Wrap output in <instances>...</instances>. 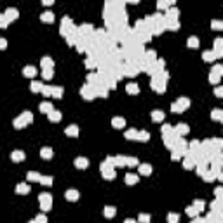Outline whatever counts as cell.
<instances>
[{
	"mask_svg": "<svg viewBox=\"0 0 223 223\" xmlns=\"http://www.w3.org/2000/svg\"><path fill=\"white\" fill-rule=\"evenodd\" d=\"M211 117L213 118H223V112L221 110H215L213 113H211Z\"/></svg>",
	"mask_w": 223,
	"mask_h": 223,
	"instance_id": "cell-35",
	"label": "cell"
},
{
	"mask_svg": "<svg viewBox=\"0 0 223 223\" xmlns=\"http://www.w3.org/2000/svg\"><path fill=\"white\" fill-rule=\"evenodd\" d=\"M178 220H180V216L176 215V213H169V215H167V221L169 223H176Z\"/></svg>",
	"mask_w": 223,
	"mask_h": 223,
	"instance_id": "cell-27",
	"label": "cell"
},
{
	"mask_svg": "<svg viewBox=\"0 0 223 223\" xmlns=\"http://www.w3.org/2000/svg\"><path fill=\"white\" fill-rule=\"evenodd\" d=\"M11 157H12V160L19 162V160H23V159H25V153L21 152V150H16V152H12V155H11Z\"/></svg>",
	"mask_w": 223,
	"mask_h": 223,
	"instance_id": "cell-20",
	"label": "cell"
},
{
	"mask_svg": "<svg viewBox=\"0 0 223 223\" xmlns=\"http://www.w3.org/2000/svg\"><path fill=\"white\" fill-rule=\"evenodd\" d=\"M125 91H127L129 94H138V92H139V85L136 82H129L127 85H125Z\"/></svg>",
	"mask_w": 223,
	"mask_h": 223,
	"instance_id": "cell-4",
	"label": "cell"
},
{
	"mask_svg": "<svg viewBox=\"0 0 223 223\" xmlns=\"http://www.w3.org/2000/svg\"><path fill=\"white\" fill-rule=\"evenodd\" d=\"M38 201H40L42 209H44V211H47V209L51 208V202H52V199H51V194H40Z\"/></svg>",
	"mask_w": 223,
	"mask_h": 223,
	"instance_id": "cell-2",
	"label": "cell"
},
{
	"mask_svg": "<svg viewBox=\"0 0 223 223\" xmlns=\"http://www.w3.org/2000/svg\"><path fill=\"white\" fill-rule=\"evenodd\" d=\"M176 132H178V134H187V132H188L187 124H180L178 127H176Z\"/></svg>",
	"mask_w": 223,
	"mask_h": 223,
	"instance_id": "cell-25",
	"label": "cell"
},
{
	"mask_svg": "<svg viewBox=\"0 0 223 223\" xmlns=\"http://www.w3.org/2000/svg\"><path fill=\"white\" fill-rule=\"evenodd\" d=\"M40 155L44 157V159H51L52 157V148H49V146H44L40 150Z\"/></svg>",
	"mask_w": 223,
	"mask_h": 223,
	"instance_id": "cell-11",
	"label": "cell"
},
{
	"mask_svg": "<svg viewBox=\"0 0 223 223\" xmlns=\"http://www.w3.org/2000/svg\"><path fill=\"white\" fill-rule=\"evenodd\" d=\"M30 87H32V91H33V92H38V91H44V84L35 80V82H32V85H30Z\"/></svg>",
	"mask_w": 223,
	"mask_h": 223,
	"instance_id": "cell-21",
	"label": "cell"
},
{
	"mask_svg": "<svg viewBox=\"0 0 223 223\" xmlns=\"http://www.w3.org/2000/svg\"><path fill=\"white\" fill-rule=\"evenodd\" d=\"M124 181L127 183V185H134L136 181H138V174H132V173H127L124 176Z\"/></svg>",
	"mask_w": 223,
	"mask_h": 223,
	"instance_id": "cell-8",
	"label": "cell"
},
{
	"mask_svg": "<svg viewBox=\"0 0 223 223\" xmlns=\"http://www.w3.org/2000/svg\"><path fill=\"white\" fill-rule=\"evenodd\" d=\"M66 199H68V201H77V199H78V192L73 190V188H72V190H66Z\"/></svg>",
	"mask_w": 223,
	"mask_h": 223,
	"instance_id": "cell-13",
	"label": "cell"
},
{
	"mask_svg": "<svg viewBox=\"0 0 223 223\" xmlns=\"http://www.w3.org/2000/svg\"><path fill=\"white\" fill-rule=\"evenodd\" d=\"M215 54H216V58H221L223 56V38H216L215 40Z\"/></svg>",
	"mask_w": 223,
	"mask_h": 223,
	"instance_id": "cell-3",
	"label": "cell"
},
{
	"mask_svg": "<svg viewBox=\"0 0 223 223\" xmlns=\"http://www.w3.org/2000/svg\"><path fill=\"white\" fill-rule=\"evenodd\" d=\"M213 73H216V75H223V65H215L213 66Z\"/></svg>",
	"mask_w": 223,
	"mask_h": 223,
	"instance_id": "cell-28",
	"label": "cell"
},
{
	"mask_svg": "<svg viewBox=\"0 0 223 223\" xmlns=\"http://www.w3.org/2000/svg\"><path fill=\"white\" fill-rule=\"evenodd\" d=\"M40 183H44V185H51V183H52V178H51V176H42Z\"/></svg>",
	"mask_w": 223,
	"mask_h": 223,
	"instance_id": "cell-34",
	"label": "cell"
},
{
	"mask_svg": "<svg viewBox=\"0 0 223 223\" xmlns=\"http://www.w3.org/2000/svg\"><path fill=\"white\" fill-rule=\"evenodd\" d=\"M16 192H18V194H28V192H30V185H26V183H21V185H18V187H16Z\"/></svg>",
	"mask_w": 223,
	"mask_h": 223,
	"instance_id": "cell-12",
	"label": "cell"
},
{
	"mask_svg": "<svg viewBox=\"0 0 223 223\" xmlns=\"http://www.w3.org/2000/svg\"><path fill=\"white\" fill-rule=\"evenodd\" d=\"M40 110L45 112V113H51V112H52V103H49V101H44V103H40Z\"/></svg>",
	"mask_w": 223,
	"mask_h": 223,
	"instance_id": "cell-16",
	"label": "cell"
},
{
	"mask_svg": "<svg viewBox=\"0 0 223 223\" xmlns=\"http://www.w3.org/2000/svg\"><path fill=\"white\" fill-rule=\"evenodd\" d=\"M42 21H47V23H51V21H54V14L51 12V11H45V12H42Z\"/></svg>",
	"mask_w": 223,
	"mask_h": 223,
	"instance_id": "cell-14",
	"label": "cell"
},
{
	"mask_svg": "<svg viewBox=\"0 0 223 223\" xmlns=\"http://www.w3.org/2000/svg\"><path fill=\"white\" fill-rule=\"evenodd\" d=\"M4 16H5L7 19H16V18H18V9H14V7H9V9H5Z\"/></svg>",
	"mask_w": 223,
	"mask_h": 223,
	"instance_id": "cell-6",
	"label": "cell"
},
{
	"mask_svg": "<svg viewBox=\"0 0 223 223\" xmlns=\"http://www.w3.org/2000/svg\"><path fill=\"white\" fill-rule=\"evenodd\" d=\"M125 138H129V139L138 138V131H136V129H131V131H127V132H125Z\"/></svg>",
	"mask_w": 223,
	"mask_h": 223,
	"instance_id": "cell-30",
	"label": "cell"
},
{
	"mask_svg": "<svg viewBox=\"0 0 223 223\" xmlns=\"http://www.w3.org/2000/svg\"><path fill=\"white\" fill-rule=\"evenodd\" d=\"M124 223H136V221H134V220H131V218H127V220H125Z\"/></svg>",
	"mask_w": 223,
	"mask_h": 223,
	"instance_id": "cell-40",
	"label": "cell"
},
{
	"mask_svg": "<svg viewBox=\"0 0 223 223\" xmlns=\"http://www.w3.org/2000/svg\"><path fill=\"white\" fill-rule=\"evenodd\" d=\"M30 223H38V221H37V220H32V221H30Z\"/></svg>",
	"mask_w": 223,
	"mask_h": 223,
	"instance_id": "cell-41",
	"label": "cell"
},
{
	"mask_svg": "<svg viewBox=\"0 0 223 223\" xmlns=\"http://www.w3.org/2000/svg\"><path fill=\"white\" fill-rule=\"evenodd\" d=\"M171 4H173V2H159V4H157V7H159V9H164V7H169Z\"/></svg>",
	"mask_w": 223,
	"mask_h": 223,
	"instance_id": "cell-37",
	"label": "cell"
},
{
	"mask_svg": "<svg viewBox=\"0 0 223 223\" xmlns=\"http://www.w3.org/2000/svg\"><path fill=\"white\" fill-rule=\"evenodd\" d=\"M112 125H113V127H117V129H120V127H124V125H125V118L113 117V118H112Z\"/></svg>",
	"mask_w": 223,
	"mask_h": 223,
	"instance_id": "cell-7",
	"label": "cell"
},
{
	"mask_svg": "<svg viewBox=\"0 0 223 223\" xmlns=\"http://www.w3.org/2000/svg\"><path fill=\"white\" fill-rule=\"evenodd\" d=\"M215 94H216V96H223V87H216Z\"/></svg>",
	"mask_w": 223,
	"mask_h": 223,
	"instance_id": "cell-39",
	"label": "cell"
},
{
	"mask_svg": "<svg viewBox=\"0 0 223 223\" xmlns=\"http://www.w3.org/2000/svg\"><path fill=\"white\" fill-rule=\"evenodd\" d=\"M105 216H106V218L115 216V208H113V206H106V208H105Z\"/></svg>",
	"mask_w": 223,
	"mask_h": 223,
	"instance_id": "cell-24",
	"label": "cell"
},
{
	"mask_svg": "<svg viewBox=\"0 0 223 223\" xmlns=\"http://www.w3.org/2000/svg\"><path fill=\"white\" fill-rule=\"evenodd\" d=\"M23 75H25V77H35V75H37V70H35V66H25V70H23Z\"/></svg>",
	"mask_w": 223,
	"mask_h": 223,
	"instance_id": "cell-10",
	"label": "cell"
},
{
	"mask_svg": "<svg viewBox=\"0 0 223 223\" xmlns=\"http://www.w3.org/2000/svg\"><path fill=\"white\" fill-rule=\"evenodd\" d=\"M187 45H188V47H199V38H197V37H194V35H192V37H188Z\"/></svg>",
	"mask_w": 223,
	"mask_h": 223,
	"instance_id": "cell-18",
	"label": "cell"
},
{
	"mask_svg": "<svg viewBox=\"0 0 223 223\" xmlns=\"http://www.w3.org/2000/svg\"><path fill=\"white\" fill-rule=\"evenodd\" d=\"M52 94L56 98H61L63 96V87H52Z\"/></svg>",
	"mask_w": 223,
	"mask_h": 223,
	"instance_id": "cell-31",
	"label": "cell"
},
{
	"mask_svg": "<svg viewBox=\"0 0 223 223\" xmlns=\"http://www.w3.org/2000/svg\"><path fill=\"white\" fill-rule=\"evenodd\" d=\"M75 166L78 169H85V167L89 166V160L85 159V157H77L75 159Z\"/></svg>",
	"mask_w": 223,
	"mask_h": 223,
	"instance_id": "cell-5",
	"label": "cell"
},
{
	"mask_svg": "<svg viewBox=\"0 0 223 223\" xmlns=\"http://www.w3.org/2000/svg\"><path fill=\"white\" fill-rule=\"evenodd\" d=\"M42 75H44V78H51L52 77V70H42Z\"/></svg>",
	"mask_w": 223,
	"mask_h": 223,
	"instance_id": "cell-36",
	"label": "cell"
},
{
	"mask_svg": "<svg viewBox=\"0 0 223 223\" xmlns=\"http://www.w3.org/2000/svg\"><path fill=\"white\" fill-rule=\"evenodd\" d=\"M211 26L215 30H223V19H213L211 21Z\"/></svg>",
	"mask_w": 223,
	"mask_h": 223,
	"instance_id": "cell-22",
	"label": "cell"
},
{
	"mask_svg": "<svg viewBox=\"0 0 223 223\" xmlns=\"http://www.w3.org/2000/svg\"><path fill=\"white\" fill-rule=\"evenodd\" d=\"M66 134H68V136H77V134H78V129H77V125H70V127H66Z\"/></svg>",
	"mask_w": 223,
	"mask_h": 223,
	"instance_id": "cell-23",
	"label": "cell"
},
{
	"mask_svg": "<svg viewBox=\"0 0 223 223\" xmlns=\"http://www.w3.org/2000/svg\"><path fill=\"white\" fill-rule=\"evenodd\" d=\"M32 118H33L32 117V113H30V112H25L21 117H18L16 120H14V125H16V127H25L28 122H32Z\"/></svg>",
	"mask_w": 223,
	"mask_h": 223,
	"instance_id": "cell-1",
	"label": "cell"
},
{
	"mask_svg": "<svg viewBox=\"0 0 223 223\" xmlns=\"http://www.w3.org/2000/svg\"><path fill=\"white\" fill-rule=\"evenodd\" d=\"M139 173L141 174H150L152 173V166H150V164H141V166H139Z\"/></svg>",
	"mask_w": 223,
	"mask_h": 223,
	"instance_id": "cell-17",
	"label": "cell"
},
{
	"mask_svg": "<svg viewBox=\"0 0 223 223\" xmlns=\"http://www.w3.org/2000/svg\"><path fill=\"white\" fill-rule=\"evenodd\" d=\"M162 118H164V112H162V110H155V112H152V120L159 122V120H162Z\"/></svg>",
	"mask_w": 223,
	"mask_h": 223,
	"instance_id": "cell-15",
	"label": "cell"
},
{
	"mask_svg": "<svg viewBox=\"0 0 223 223\" xmlns=\"http://www.w3.org/2000/svg\"><path fill=\"white\" fill-rule=\"evenodd\" d=\"M138 221L148 223V221H150V215H139V216H138Z\"/></svg>",
	"mask_w": 223,
	"mask_h": 223,
	"instance_id": "cell-32",
	"label": "cell"
},
{
	"mask_svg": "<svg viewBox=\"0 0 223 223\" xmlns=\"http://www.w3.org/2000/svg\"><path fill=\"white\" fill-rule=\"evenodd\" d=\"M148 138H150V134H148L146 131L138 132V139H141V141H148Z\"/></svg>",
	"mask_w": 223,
	"mask_h": 223,
	"instance_id": "cell-29",
	"label": "cell"
},
{
	"mask_svg": "<svg viewBox=\"0 0 223 223\" xmlns=\"http://www.w3.org/2000/svg\"><path fill=\"white\" fill-rule=\"evenodd\" d=\"M26 178H28V180H38V181H40L42 176L38 173H35V171H30V173L26 174Z\"/></svg>",
	"mask_w": 223,
	"mask_h": 223,
	"instance_id": "cell-26",
	"label": "cell"
},
{
	"mask_svg": "<svg viewBox=\"0 0 223 223\" xmlns=\"http://www.w3.org/2000/svg\"><path fill=\"white\" fill-rule=\"evenodd\" d=\"M202 58H204V61H213L216 58V54H215V51H204V54H202Z\"/></svg>",
	"mask_w": 223,
	"mask_h": 223,
	"instance_id": "cell-19",
	"label": "cell"
},
{
	"mask_svg": "<svg viewBox=\"0 0 223 223\" xmlns=\"http://www.w3.org/2000/svg\"><path fill=\"white\" fill-rule=\"evenodd\" d=\"M209 80H211L213 84H218V80H220V75H216V73H213V72H211V73H209Z\"/></svg>",
	"mask_w": 223,
	"mask_h": 223,
	"instance_id": "cell-33",
	"label": "cell"
},
{
	"mask_svg": "<svg viewBox=\"0 0 223 223\" xmlns=\"http://www.w3.org/2000/svg\"><path fill=\"white\" fill-rule=\"evenodd\" d=\"M47 115H49V120H51V122H59V120H61V113L58 110H52L51 113H47Z\"/></svg>",
	"mask_w": 223,
	"mask_h": 223,
	"instance_id": "cell-9",
	"label": "cell"
},
{
	"mask_svg": "<svg viewBox=\"0 0 223 223\" xmlns=\"http://www.w3.org/2000/svg\"><path fill=\"white\" fill-rule=\"evenodd\" d=\"M37 221H38V223H47V218H45L44 215H38V216H37Z\"/></svg>",
	"mask_w": 223,
	"mask_h": 223,
	"instance_id": "cell-38",
	"label": "cell"
}]
</instances>
